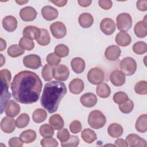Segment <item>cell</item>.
<instances>
[{
    "label": "cell",
    "mask_w": 147,
    "mask_h": 147,
    "mask_svg": "<svg viewBox=\"0 0 147 147\" xmlns=\"http://www.w3.org/2000/svg\"><path fill=\"white\" fill-rule=\"evenodd\" d=\"M42 87V82L34 72L28 70L16 74L11 83L14 99L22 104L36 102L40 97Z\"/></svg>",
    "instance_id": "cell-1"
},
{
    "label": "cell",
    "mask_w": 147,
    "mask_h": 147,
    "mask_svg": "<svg viewBox=\"0 0 147 147\" xmlns=\"http://www.w3.org/2000/svg\"><path fill=\"white\" fill-rule=\"evenodd\" d=\"M67 93L65 84L60 81L47 83L41 97V105L49 113H53L58 109L59 103Z\"/></svg>",
    "instance_id": "cell-2"
},
{
    "label": "cell",
    "mask_w": 147,
    "mask_h": 147,
    "mask_svg": "<svg viewBox=\"0 0 147 147\" xmlns=\"http://www.w3.org/2000/svg\"><path fill=\"white\" fill-rule=\"evenodd\" d=\"M106 122V118L100 111L94 110L90 113L88 117V123L92 129H100L104 126Z\"/></svg>",
    "instance_id": "cell-3"
},
{
    "label": "cell",
    "mask_w": 147,
    "mask_h": 147,
    "mask_svg": "<svg viewBox=\"0 0 147 147\" xmlns=\"http://www.w3.org/2000/svg\"><path fill=\"white\" fill-rule=\"evenodd\" d=\"M120 69L125 75H133L137 69V63L136 60L131 57H126L123 58L119 65Z\"/></svg>",
    "instance_id": "cell-4"
},
{
    "label": "cell",
    "mask_w": 147,
    "mask_h": 147,
    "mask_svg": "<svg viewBox=\"0 0 147 147\" xmlns=\"http://www.w3.org/2000/svg\"><path fill=\"white\" fill-rule=\"evenodd\" d=\"M116 22L118 29L122 32L129 30L132 26L131 17L127 13L119 14L116 18Z\"/></svg>",
    "instance_id": "cell-5"
},
{
    "label": "cell",
    "mask_w": 147,
    "mask_h": 147,
    "mask_svg": "<svg viewBox=\"0 0 147 147\" xmlns=\"http://www.w3.org/2000/svg\"><path fill=\"white\" fill-rule=\"evenodd\" d=\"M87 79L91 84H99L103 81L105 74L101 69L97 67L92 68L90 69L87 74Z\"/></svg>",
    "instance_id": "cell-6"
},
{
    "label": "cell",
    "mask_w": 147,
    "mask_h": 147,
    "mask_svg": "<svg viewBox=\"0 0 147 147\" xmlns=\"http://www.w3.org/2000/svg\"><path fill=\"white\" fill-rule=\"evenodd\" d=\"M53 75L55 79L59 81H65L69 77V71L66 65L58 64L53 68Z\"/></svg>",
    "instance_id": "cell-7"
},
{
    "label": "cell",
    "mask_w": 147,
    "mask_h": 147,
    "mask_svg": "<svg viewBox=\"0 0 147 147\" xmlns=\"http://www.w3.org/2000/svg\"><path fill=\"white\" fill-rule=\"evenodd\" d=\"M51 32L56 38H63L67 34V29L65 25L60 21H56L50 25Z\"/></svg>",
    "instance_id": "cell-8"
},
{
    "label": "cell",
    "mask_w": 147,
    "mask_h": 147,
    "mask_svg": "<svg viewBox=\"0 0 147 147\" xmlns=\"http://www.w3.org/2000/svg\"><path fill=\"white\" fill-rule=\"evenodd\" d=\"M23 64L26 68L33 69H38L41 66V61L39 56L37 55H29L23 59Z\"/></svg>",
    "instance_id": "cell-9"
},
{
    "label": "cell",
    "mask_w": 147,
    "mask_h": 147,
    "mask_svg": "<svg viewBox=\"0 0 147 147\" xmlns=\"http://www.w3.org/2000/svg\"><path fill=\"white\" fill-rule=\"evenodd\" d=\"M9 84L1 80V113L3 111L4 108L11 98V94L8 91Z\"/></svg>",
    "instance_id": "cell-10"
},
{
    "label": "cell",
    "mask_w": 147,
    "mask_h": 147,
    "mask_svg": "<svg viewBox=\"0 0 147 147\" xmlns=\"http://www.w3.org/2000/svg\"><path fill=\"white\" fill-rule=\"evenodd\" d=\"M100 29L105 34L111 35L115 32L116 25L113 20L110 18H105L100 23Z\"/></svg>",
    "instance_id": "cell-11"
},
{
    "label": "cell",
    "mask_w": 147,
    "mask_h": 147,
    "mask_svg": "<svg viewBox=\"0 0 147 147\" xmlns=\"http://www.w3.org/2000/svg\"><path fill=\"white\" fill-rule=\"evenodd\" d=\"M126 142L130 147H146V141L136 134H130L126 137Z\"/></svg>",
    "instance_id": "cell-12"
},
{
    "label": "cell",
    "mask_w": 147,
    "mask_h": 147,
    "mask_svg": "<svg viewBox=\"0 0 147 147\" xmlns=\"http://www.w3.org/2000/svg\"><path fill=\"white\" fill-rule=\"evenodd\" d=\"M37 13L34 8L31 6H26L21 9L20 16L24 21H32L36 18Z\"/></svg>",
    "instance_id": "cell-13"
},
{
    "label": "cell",
    "mask_w": 147,
    "mask_h": 147,
    "mask_svg": "<svg viewBox=\"0 0 147 147\" xmlns=\"http://www.w3.org/2000/svg\"><path fill=\"white\" fill-rule=\"evenodd\" d=\"M16 123L13 118L9 116L5 117L1 122V129L6 133H11L15 130Z\"/></svg>",
    "instance_id": "cell-14"
},
{
    "label": "cell",
    "mask_w": 147,
    "mask_h": 147,
    "mask_svg": "<svg viewBox=\"0 0 147 147\" xmlns=\"http://www.w3.org/2000/svg\"><path fill=\"white\" fill-rule=\"evenodd\" d=\"M111 83L115 86L118 87L122 86L125 83V75L119 70L113 71L109 77Z\"/></svg>",
    "instance_id": "cell-15"
},
{
    "label": "cell",
    "mask_w": 147,
    "mask_h": 147,
    "mask_svg": "<svg viewBox=\"0 0 147 147\" xmlns=\"http://www.w3.org/2000/svg\"><path fill=\"white\" fill-rule=\"evenodd\" d=\"M121 51L118 46L112 45L109 46L105 51V57L110 61H115L117 60L121 55Z\"/></svg>",
    "instance_id": "cell-16"
},
{
    "label": "cell",
    "mask_w": 147,
    "mask_h": 147,
    "mask_svg": "<svg viewBox=\"0 0 147 147\" xmlns=\"http://www.w3.org/2000/svg\"><path fill=\"white\" fill-rule=\"evenodd\" d=\"M80 100L82 105L84 107H92L96 104L98 99L94 93L88 92L82 95Z\"/></svg>",
    "instance_id": "cell-17"
},
{
    "label": "cell",
    "mask_w": 147,
    "mask_h": 147,
    "mask_svg": "<svg viewBox=\"0 0 147 147\" xmlns=\"http://www.w3.org/2000/svg\"><path fill=\"white\" fill-rule=\"evenodd\" d=\"M20 105L13 100H10L8 102L5 109V114L10 117H16L20 113Z\"/></svg>",
    "instance_id": "cell-18"
},
{
    "label": "cell",
    "mask_w": 147,
    "mask_h": 147,
    "mask_svg": "<svg viewBox=\"0 0 147 147\" xmlns=\"http://www.w3.org/2000/svg\"><path fill=\"white\" fill-rule=\"evenodd\" d=\"M41 14L43 18L47 21H52L56 19L59 15L58 11L51 6H44L41 9Z\"/></svg>",
    "instance_id": "cell-19"
},
{
    "label": "cell",
    "mask_w": 147,
    "mask_h": 147,
    "mask_svg": "<svg viewBox=\"0 0 147 147\" xmlns=\"http://www.w3.org/2000/svg\"><path fill=\"white\" fill-rule=\"evenodd\" d=\"M146 17L143 20L136 23L134 28L135 34L139 38H144L147 35V24Z\"/></svg>",
    "instance_id": "cell-20"
},
{
    "label": "cell",
    "mask_w": 147,
    "mask_h": 147,
    "mask_svg": "<svg viewBox=\"0 0 147 147\" xmlns=\"http://www.w3.org/2000/svg\"><path fill=\"white\" fill-rule=\"evenodd\" d=\"M2 25L6 31L12 32L14 31L17 27V20L14 16H6L2 20Z\"/></svg>",
    "instance_id": "cell-21"
},
{
    "label": "cell",
    "mask_w": 147,
    "mask_h": 147,
    "mask_svg": "<svg viewBox=\"0 0 147 147\" xmlns=\"http://www.w3.org/2000/svg\"><path fill=\"white\" fill-rule=\"evenodd\" d=\"M84 84L83 81L78 78L74 79L69 84V89L74 94H79L84 90Z\"/></svg>",
    "instance_id": "cell-22"
},
{
    "label": "cell",
    "mask_w": 147,
    "mask_h": 147,
    "mask_svg": "<svg viewBox=\"0 0 147 147\" xmlns=\"http://www.w3.org/2000/svg\"><path fill=\"white\" fill-rule=\"evenodd\" d=\"M22 34L25 37L32 40H36L40 34V29L35 26L29 25L24 29Z\"/></svg>",
    "instance_id": "cell-23"
},
{
    "label": "cell",
    "mask_w": 147,
    "mask_h": 147,
    "mask_svg": "<svg viewBox=\"0 0 147 147\" xmlns=\"http://www.w3.org/2000/svg\"><path fill=\"white\" fill-rule=\"evenodd\" d=\"M115 42L121 47H126L131 42L130 36L125 32H120L117 33L115 37Z\"/></svg>",
    "instance_id": "cell-24"
},
{
    "label": "cell",
    "mask_w": 147,
    "mask_h": 147,
    "mask_svg": "<svg viewBox=\"0 0 147 147\" xmlns=\"http://www.w3.org/2000/svg\"><path fill=\"white\" fill-rule=\"evenodd\" d=\"M71 65L72 70L76 74L83 72L85 69V61L80 57H75L71 61Z\"/></svg>",
    "instance_id": "cell-25"
},
{
    "label": "cell",
    "mask_w": 147,
    "mask_h": 147,
    "mask_svg": "<svg viewBox=\"0 0 147 147\" xmlns=\"http://www.w3.org/2000/svg\"><path fill=\"white\" fill-rule=\"evenodd\" d=\"M79 23L83 28H88L91 26L94 23V18L92 16L88 13H83L79 17Z\"/></svg>",
    "instance_id": "cell-26"
},
{
    "label": "cell",
    "mask_w": 147,
    "mask_h": 147,
    "mask_svg": "<svg viewBox=\"0 0 147 147\" xmlns=\"http://www.w3.org/2000/svg\"><path fill=\"white\" fill-rule=\"evenodd\" d=\"M49 123L55 130H60L62 129L64 125L63 118L59 114H56L51 116L49 119Z\"/></svg>",
    "instance_id": "cell-27"
},
{
    "label": "cell",
    "mask_w": 147,
    "mask_h": 147,
    "mask_svg": "<svg viewBox=\"0 0 147 147\" xmlns=\"http://www.w3.org/2000/svg\"><path fill=\"white\" fill-rule=\"evenodd\" d=\"M123 131L122 126L117 123L110 124L107 128V132L111 137L118 138L122 136Z\"/></svg>",
    "instance_id": "cell-28"
},
{
    "label": "cell",
    "mask_w": 147,
    "mask_h": 147,
    "mask_svg": "<svg viewBox=\"0 0 147 147\" xmlns=\"http://www.w3.org/2000/svg\"><path fill=\"white\" fill-rule=\"evenodd\" d=\"M81 137L83 140L87 144H91L97 139L95 132L88 128L85 129L82 131Z\"/></svg>",
    "instance_id": "cell-29"
},
{
    "label": "cell",
    "mask_w": 147,
    "mask_h": 147,
    "mask_svg": "<svg viewBox=\"0 0 147 147\" xmlns=\"http://www.w3.org/2000/svg\"><path fill=\"white\" fill-rule=\"evenodd\" d=\"M135 127L137 131L140 133H145L147 131V115L146 114L141 115L137 118Z\"/></svg>",
    "instance_id": "cell-30"
},
{
    "label": "cell",
    "mask_w": 147,
    "mask_h": 147,
    "mask_svg": "<svg viewBox=\"0 0 147 147\" xmlns=\"http://www.w3.org/2000/svg\"><path fill=\"white\" fill-rule=\"evenodd\" d=\"M97 95L102 98H108L111 93V89L109 86L105 83H101L98 85L96 88Z\"/></svg>",
    "instance_id": "cell-31"
},
{
    "label": "cell",
    "mask_w": 147,
    "mask_h": 147,
    "mask_svg": "<svg viewBox=\"0 0 147 147\" xmlns=\"http://www.w3.org/2000/svg\"><path fill=\"white\" fill-rule=\"evenodd\" d=\"M20 138L25 144H29L33 142L36 138V133L34 130L29 129L22 131Z\"/></svg>",
    "instance_id": "cell-32"
},
{
    "label": "cell",
    "mask_w": 147,
    "mask_h": 147,
    "mask_svg": "<svg viewBox=\"0 0 147 147\" xmlns=\"http://www.w3.org/2000/svg\"><path fill=\"white\" fill-rule=\"evenodd\" d=\"M36 40L37 42L41 46L48 45L50 43L51 38L48 30L45 29H41L40 34Z\"/></svg>",
    "instance_id": "cell-33"
},
{
    "label": "cell",
    "mask_w": 147,
    "mask_h": 147,
    "mask_svg": "<svg viewBox=\"0 0 147 147\" xmlns=\"http://www.w3.org/2000/svg\"><path fill=\"white\" fill-rule=\"evenodd\" d=\"M47 117V113L44 109L38 108L34 111L32 114V118L36 123H41L44 122Z\"/></svg>",
    "instance_id": "cell-34"
},
{
    "label": "cell",
    "mask_w": 147,
    "mask_h": 147,
    "mask_svg": "<svg viewBox=\"0 0 147 147\" xmlns=\"http://www.w3.org/2000/svg\"><path fill=\"white\" fill-rule=\"evenodd\" d=\"M24 49L17 44L11 45L7 49V54L11 57H18L24 54Z\"/></svg>",
    "instance_id": "cell-35"
},
{
    "label": "cell",
    "mask_w": 147,
    "mask_h": 147,
    "mask_svg": "<svg viewBox=\"0 0 147 147\" xmlns=\"http://www.w3.org/2000/svg\"><path fill=\"white\" fill-rule=\"evenodd\" d=\"M39 131L41 136L44 138L52 137L54 134V129L47 123L42 125L40 127Z\"/></svg>",
    "instance_id": "cell-36"
},
{
    "label": "cell",
    "mask_w": 147,
    "mask_h": 147,
    "mask_svg": "<svg viewBox=\"0 0 147 147\" xmlns=\"http://www.w3.org/2000/svg\"><path fill=\"white\" fill-rule=\"evenodd\" d=\"M29 121L30 118L29 115L26 113H22L16 121V126L20 129L25 127L28 125Z\"/></svg>",
    "instance_id": "cell-37"
},
{
    "label": "cell",
    "mask_w": 147,
    "mask_h": 147,
    "mask_svg": "<svg viewBox=\"0 0 147 147\" xmlns=\"http://www.w3.org/2000/svg\"><path fill=\"white\" fill-rule=\"evenodd\" d=\"M55 53L60 57H67L69 53V48L64 44H60L56 45L54 50Z\"/></svg>",
    "instance_id": "cell-38"
},
{
    "label": "cell",
    "mask_w": 147,
    "mask_h": 147,
    "mask_svg": "<svg viewBox=\"0 0 147 147\" xmlns=\"http://www.w3.org/2000/svg\"><path fill=\"white\" fill-rule=\"evenodd\" d=\"M133 52L138 55H142L147 51V44L144 41H138L133 46Z\"/></svg>",
    "instance_id": "cell-39"
},
{
    "label": "cell",
    "mask_w": 147,
    "mask_h": 147,
    "mask_svg": "<svg viewBox=\"0 0 147 147\" xmlns=\"http://www.w3.org/2000/svg\"><path fill=\"white\" fill-rule=\"evenodd\" d=\"M42 76L45 81H50L53 79V68L49 64H45L42 69Z\"/></svg>",
    "instance_id": "cell-40"
},
{
    "label": "cell",
    "mask_w": 147,
    "mask_h": 147,
    "mask_svg": "<svg viewBox=\"0 0 147 147\" xmlns=\"http://www.w3.org/2000/svg\"><path fill=\"white\" fill-rule=\"evenodd\" d=\"M19 45L24 49H26L27 51H30L34 47V43L33 41L25 37H23L20 39Z\"/></svg>",
    "instance_id": "cell-41"
},
{
    "label": "cell",
    "mask_w": 147,
    "mask_h": 147,
    "mask_svg": "<svg viewBox=\"0 0 147 147\" xmlns=\"http://www.w3.org/2000/svg\"><path fill=\"white\" fill-rule=\"evenodd\" d=\"M135 92L139 95H146L147 94V82L145 80H140L134 86Z\"/></svg>",
    "instance_id": "cell-42"
},
{
    "label": "cell",
    "mask_w": 147,
    "mask_h": 147,
    "mask_svg": "<svg viewBox=\"0 0 147 147\" xmlns=\"http://www.w3.org/2000/svg\"><path fill=\"white\" fill-rule=\"evenodd\" d=\"M119 110L124 114H129L132 111L134 108V103L131 99H128L125 103L119 105Z\"/></svg>",
    "instance_id": "cell-43"
},
{
    "label": "cell",
    "mask_w": 147,
    "mask_h": 147,
    "mask_svg": "<svg viewBox=\"0 0 147 147\" xmlns=\"http://www.w3.org/2000/svg\"><path fill=\"white\" fill-rule=\"evenodd\" d=\"M128 99H129V98L127 94L122 91L117 92L115 93L113 96L114 102L119 105L125 103Z\"/></svg>",
    "instance_id": "cell-44"
},
{
    "label": "cell",
    "mask_w": 147,
    "mask_h": 147,
    "mask_svg": "<svg viewBox=\"0 0 147 147\" xmlns=\"http://www.w3.org/2000/svg\"><path fill=\"white\" fill-rule=\"evenodd\" d=\"M79 144V139L76 136H70L69 138L66 142H61L63 147H76Z\"/></svg>",
    "instance_id": "cell-45"
},
{
    "label": "cell",
    "mask_w": 147,
    "mask_h": 147,
    "mask_svg": "<svg viewBox=\"0 0 147 147\" xmlns=\"http://www.w3.org/2000/svg\"><path fill=\"white\" fill-rule=\"evenodd\" d=\"M40 144L43 147H56L58 146L57 141L52 137L43 138L41 140Z\"/></svg>",
    "instance_id": "cell-46"
},
{
    "label": "cell",
    "mask_w": 147,
    "mask_h": 147,
    "mask_svg": "<svg viewBox=\"0 0 147 147\" xmlns=\"http://www.w3.org/2000/svg\"><path fill=\"white\" fill-rule=\"evenodd\" d=\"M69 137L70 135L69 131L65 128L60 129V130H59L57 133V138L60 140L61 142H66L68 140Z\"/></svg>",
    "instance_id": "cell-47"
},
{
    "label": "cell",
    "mask_w": 147,
    "mask_h": 147,
    "mask_svg": "<svg viewBox=\"0 0 147 147\" xmlns=\"http://www.w3.org/2000/svg\"><path fill=\"white\" fill-rule=\"evenodd\" d=\"M47 61L50 65L56 66L60 63L61 59L55 53H51L47 57Z\"/></svg>",
    "instance_id": "cell-48"
},
{
    "label": "cell",
    "mask_w": 147,
    "mask_h": 147,
    "mask_svg": "<svg viewBox=\"0 0 147 147\" xmlns=\"http://www.w3.org/2000/svg\"><path fill=\"white\" fill-rule=\"evenodd\" d=\"M69 129L71 133L77 134L82 130V124L80 121L78 120L73 121L69 125Z\"/></svg>",
    "instance_id": "cell-49"
},
{
    "label": "cell",
    "mask_w": 147,
    "mask_h": 147,
    "mask_svg": "<svg viewBox=\"0 0 147 147\" xmlns=\"http://www.w3.org/2000/svg\"><path fill=\"white\" fill-rule=\"evenodd\" d=\"M9 145L10 147H21L23 146V141L18 137H13L9 140Z\"/></svg>",
    "instance_id": "cell-50"
},
{
    "label": "cell",
    "mask_w": 147,
    "mask_h": 147,
    "mask_svg": "<svg viewBox=\"0 0 147 147\" xmlns=\"http://www.w3.org/2000/svg\"><path fill=\"white\" fill-rule=\"evenodd\" d=\"M99 6L104 10H109L113 6V2L109 0H100L98 1Z\"/></svg>",
    "instance_id": "cell-51"
},
{
    "label": "cell",
    "mask_w": 147,
    "mask_h": 147,
    "mask_svg": "<svg viewBox=\"0 0 147 147\" xmlns=\"http://www.w3.org/2000/svg\"><path fill=\"white\" fill-rule=\"evenodd\" d=\"M136 7L138 10L145 11L147 10V1L146 0H140L136 2Z\"/></svg>",
    "instance_id": "cell-52"
},
{
    "label": "cell",
    "mask_w": 147,
    "mask_h": 147,
    "mask_svg": "<svg viewBox=\"0 0 147 147\" xmlns=\"http://www.w3.org/2000/svg\"><path fill=\"white\" fill-rule=\"evenodd\" d=\"M114 146H117V147H126L127 146V143L125 140L122 138H118L114 142Z\"/></svg>",
    "instance_id": "cell-53"
},
{
    "label": "cell",
    "mask_w": 147,
    "mask_h": 147,
    "mask_svg": "<svg viewBox=\"0 0 147 147\" xmlns=\"http://www.w3.org/2000/svg\"><path fill=\"white\" fill-rule=\"evenodd\" d=\"M78 4L83 7H86L87 6H89L91 3H92L91 0H78Z\"/></svg>",
    "instance_id": "cell-54"
},
{
    "label": "cell",
    "mask_w": 147,
    "mask_h": 147,
    "mask_svg": "<svg viewBox=\"0 0 147 147\" xmlns=\"http://www.w3.org/2000/svg\"><path fill=\"white\" fill-rule=\"evenodd\" d=\"M49 1L58 7H63L65 6L67 3V0H60V1L55 0V1Z\"/></svg>",
    "instance_id": "cell-55"
},
{
    "label": "cell",
    "mask_w": 147,
    "mask_h": 147,
    "mask_svg": "<svg viewBox=\"0 0 147 147\" xmlns=\"http://www.w3.org/2000/svg\"><path fill=\"white\" fill-rule=\"evenodd\" d=\"M0 41H1V48H0V51H2L6 47V42L5 40H4L2 38H0Z\"/></svg>",
    "instance_id": "cell-56"
},
{
    "label": "cell",
    "mask_w": 147,
    "mask_h": 147,
    "mask_svg": "<svg viewBox=\"0 0 147 147\" xmlns=\"http://www.w3.org/2000/svg\"><path fill=\"white\" fill-rule=\"evenodd\" d=\"M16 2L20 5H24L26 3H28L29 2V1H16Z\"/></svg>",
    "instance_id": "cell-57"
},
{
    "label": "cell",
    "mask_w": 147,
    "mask_h": 147,
    "mask_svg": "<svg viewBox=\"0 0 147 147\" xmlns=\"http://www.w3.org/2000/svg\"><path fill=\"white\" fill-rule=\"evenodd\" d=\"M1 57V67H2L3 65V63H5V59L3 57V56H2V54L0 55Z\"/></svg>",
    "instance_id": "cell-58"
}]
</instances>
